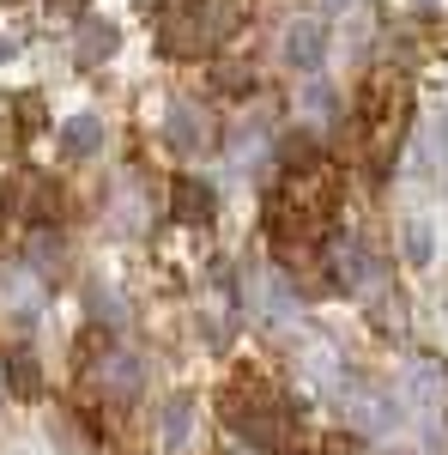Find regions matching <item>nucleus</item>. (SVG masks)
Listing matches in <instances>:
<instances>
[{
	"instance_id": "obj_1",
	"label": "nucleus",
	"mask_w": 448,
	"mask_h": 455,
	"mask_svg": "<svg viewBox=\"0 0 448 455\" xmlns=\"http://www.w3.org/2000/svg\"><path fill=\"white\" fill-rule=\"evenodd\" d=\"M224 413H231V425H237L255 450L285 437V413H279V401H273V395H261L255 383H248V388H231V395H224Z\"/></svg>"
},
{
	"instance_id": "obj_2",
	"label": "nucleus",
	"mask_w": 448,
	"mask_h": 455,
	"mask_svg": "<svg viewBox=\"0 0 448 455\" xmlns=\"http://www.w3.org/2000/svg\"><path fill=\"white\" fill-rule=\"evenodd\" d=\"M406 401H413V419L424 425V431H436V419H443L448 407V377L436 358H418L413 377H406Z\"/></svg>"
},
{
	"instance_id": "obj_3",
	"label": "nucleus",
	"mask_w": 448,
	"mask_h": 455,
	"mask_svg": "<svg viewBox=\"0 0 448 455\" xmlns=\"http://www.w3.org/2000/svg\"><path fill=\"white\" fill-rule=\"evenodd\" d=\"M285 61L297 73H315L327 61V31H321L315 19H291V25H285Z\"/></svg>"
},
{
	"instance_id": "obj_4",
	"label": "nucleus",
	"mask_w": 448,
	"mask_h": 455,
	"mask_svg": "<svg viewBox=\"0 0 448 455\" xmlns=\"http://www.w3.org/2000/svg\"><path fill=\"white\" fill-rule=\"evenodd\" d=\"M418 164L430 176V188H448V109H436L418 134Z\"/></svg>"
},
{
	"instance_id": "obj_5",
	"label": "nucleus",
	"mask_w": 448,
	"mask_h": 455,
	"mask_svg": "<svg viewBox=\"0 0 448 455\" xmlns=\"http://www.w3.org/2000/svg\"><path fill=\"white\" fill-rule=\"evenodd\" d=\"M164 140H170L176 152H200V146H207V116L194 104H170L164 109Z\"/></svg>"
},
{
	"instance_id": "obj_6",
	"label": "nucleus",
	"mask_w": 448,
	"mask_h": 455,
	"mask_svg": "<svg viewBox=\"0 0 448 455\" xmlns=\"http://www.w3.org/2000/svg\"><path fill=\"white\" fill-rule=\"evenodd\" d=\"M98 388H104L109 401H134L139 395V358L134 352H109L104 364H98Z\"/></svg>"
},
{
	"instance_id": "obj_7",
	"label": "nucleus",
	"mask_w": 448,
	"mask_h": 455,
	"mask_svg": "<svg viewBox=\"0 0 448 455\" xmlns=\"http://www.w3.org/2000/svg\"><path fill=\"white\" fill-rule=\"evenodd\" d=\"M212 207H218V201H212V182H200V176H182V182H176V219H182V225H207Z\"/></svg>"
},
{
	"instance_id": "obj_8",
	"label": "nucleus",
	"mask_w": 448,
	"mask_h": 455,
	"mask_svg": "<svg viewBox=\"0 0 448 455\" xmlns=\"http://www.w3.org/2000/svg\"><path fill=\"white\" fill-rule=\"evenodd\" d=\"M158 437H164V450H188V437H194V395H170V401H164V431H158Z\"/></svg>"
},
{
	"instance_id": "obj_9",
	"label": "nucleus",
	"mask_w": 448,
	"mask_h": 455,
	"mask_svg": "<svg viewBox=\"0 0 448 455\" xmlns=\"http://www.w3.org/2000/svg\"><path fill=\"white\" fill-rule=\"evenodd\" d=\"M0 377H6V388H12V395H25V401H36V395H43V377H36V352L31 347H12V352H6Z\"/></svg>"
},
{
	"instance_id": "obj_10",
	"label": "nucleus",
	"mask_w": 448,
	"mask_h": 455,
	"mask_svg": "<svg viewBox=\"0 0 448 455\" xmlns=\"http://www.w3.org/2000/svg\"><path fill=\"white\" fill-rule=\"evenodd\" d=\"M61 152L67 158H98L104 152V122L98 116H73L67 128H61Z\"/></svg>"
},
{
	"instance_id": "obj_11",
	"label": "nucleus",
	"mask_w": 448,
	"mask_h": 455,
	"mask_svg": "<svg viewBox=\"0 0 448 455\" xmlns=\"http://www.w3.org/2000/svg\"><path fill=\"white\" fill-rule=\"evenodd\" d=\"M109 55H115V25H104V19L85 25V31H79V49H73V61H79V68H98V61H109Z\"/></svg>"
},
{
	"instance_id": "obj_12",
	"label": "nucleus",
	"mask_w": 448,
	"mask_h": 455,
	"mask_svg": "<svg viewBox=\"0 0 448 455\" xmlns=\"http://www.w3.org/2000/svg\"><path fill=\"white\" fill-rule=\"evenodd\" d=\"M430 255H436L430 225H424V219H406V261H413V267H430Z\"/></svg>"
},
{
	"instance_id": "obj_13",
	"label": "nucleus",
	"mask_w": 448,
	"mask_h": 455,
	"mask_svg": "<svg viewBox=\"0 0 448 455\" xmlns=\"http://www.w3.org/2000/svg\"><path fill=\"white\" fill-rule=\"evenodd\" d=\"M12 55H19V43H12V36H0V61H12Z\"/></svg>"
},
{
	"instance_id": "obj_14",
	"label": "nucleus",
	"mask_w": 448,
	"mask_h": 455,
	"mask_svg": "<svg viewBox=\"0 0 448 455\" xmlns=\"http://www.w3.org/2000/svg\"><path fill=\"white\" fill-rule=\"evenodd\" d=\"M231 455H261V450H255V443H248V450H231Z\"/></svg>"
},
{
	"instance_id": "obj_15",
	"label": "nucleus",
	"mask_w": 448,
	"mask_h": 455,
	"mask_svg": "<svg viewBox=\"0 0 448 455\" xmlns=\"http://www.w3.org/2000/svg\"><path fill=\"white\" fill-rule=\"evenodd\" d=\"M418 6H436V0H418Z\"/></svg>"
},
{
	"instance_id": "obj_16",
	"label": "nucleus",
	"mask_w": 448,
	"mask_h": 455,
	"mask_svg": "<svg viewBox=\"0 0 448 455\" xmlns=\"http://www.w3.org/2000/svg\"><path fill=\"white\" fill-rule=\"evenodd\" d=\"M61 6H79V0H61Z\"/></svg>"
}]
</instances>
